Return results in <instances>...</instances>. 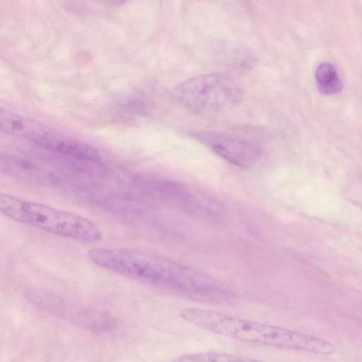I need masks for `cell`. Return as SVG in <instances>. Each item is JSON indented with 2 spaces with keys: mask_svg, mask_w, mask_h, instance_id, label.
Segmentation results:
<instances>
[{
  "mask_svg": "<svg viewBox=\"0 0 362 362\" xmlns=\"http://www.w3.org/2000/svg\"><path fill=\"white\" fill-rule=\"evenodd\" d=\"M180 315L204 330L252 344L318 355H331L337 351L335 345L328 340L218 311L187 308Z\"/></svg>",
  "mask_w": 362,
  "mask_h": 362,
  "instance_id": "6da1fadb",
  "label": "cell"
},
{
  "mask_svg": "<svg viewBox=\"0 0 362 362\" xmlns=\"http://www.w3.org/2000/svg\"><path fill=\"white\" fill-rule=\"evenodd\" d=\"M0 209L6 217L44 231L83 243L102 238L100 228L77 214L1 193Z\"/></svg>",
  "mask_w": 362,
  "mask_h": 362,
  "instance_id": "7a4b0ae2",
  "label": "cell"
},
{
  "mask_svg": "<svg viewBox=\"0 0 362 362\" xmlns=\"http://www.w3.org/2000/svg\"><path fill=\"white\" fill-rule=\"evenodd\" d=\"M241 90L230 78L219 74H207L191 78L175 88L177 103L189 112L208 114L236 105Z\"/></svg>",
  "mask_w": 362,
  "mask_h": 362,
  "instance_id": "3957f363",
  "label": "cell"
},
{
  "mask_svg": "<svg viewBox=\"0 0 362 362\" xmlns=\"http://www.w3.org/2000/svg\"><path fill=\"white\" fill-rule=\"evenodd\" d=\"M1 129L66 156L91 162L101 158L100 152L94 146L7 111H1Z\"/></svg>",
  "mask_w": 362,
  "mask_h": 362,
  "instance_id": "277c9868",
  "label": "cell"
},
{
  "mask_svg": "<svg viewBox=\"0 0 362 362\" xmlns=\"http://www.w3.org/2000/svg\"><path fill=\"white\" fill-rule=\"evenodd\" d=\"M193 136L226 160L240 167H250L259 159L261 148L255 141L227 134L199 131Z\"/></svg>",
  "mask_w": 362,
  "mask_h": 362,
  "instance_id": "5b68a950",
  "label": "cell"
},
{
  "mask_svg": "<svg viewBox=\"0 0 362 362\" xmlns=\"http://www.w3.org/2000/svg\"><path fill=\"white\" fill-rule=\"evenodd\" d=\"M31 300L35 303L43 306L46 310L56 313L57 315L60 314L63 316H73L78 318L81 323H85L83 319L85 320L86 324H90L92 327L102 328L105 327L107 325V320L105 317L100 313L95 310L78 309L70 306L66 302H64L62 298L51 294L41 293H32L30 294Z\"/></svg>",
  "mask_w": 362,
  "mask_h": 362,
  "instance_id": "8992f818",
  "label": "cell"
},
{
  "mask_svg": "<svg viewBox=\"0 0 362 362\" xmlns=\"http://www.w3.org/2000/svg\"><path fill=\"white\" fill-rule=\"evenodd\" d=\"M174 362H265L259 359L236 354L204 351L185 354L177 356Z\"/></svg>",
  "mask_w": 362,
  "mask_h": 362,
  "instance_id": "52a82bcc",
  "label": "cell"
},
{
  "mask_svg": "<svg viewBox=\"0 0 362 362\" xmlns=\"http://www.w3.org/2000/svg\"><path fill=\"white\" fill-rule=\"evenodd\" d=\"M315 79L319 91L324 95H333L341 90L340 78L331 64H320L316 69Z\"/></svg>",
  "mask_w": 362,
  "mask_h": 362,
  "instance_id": "ba28073f",
  "label": "cell"
}]
</instances>
